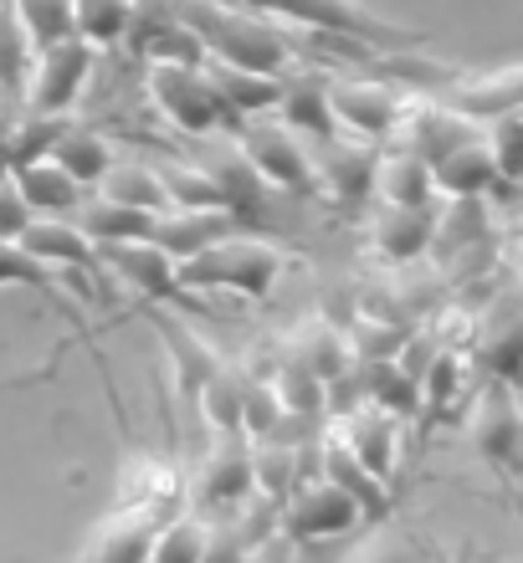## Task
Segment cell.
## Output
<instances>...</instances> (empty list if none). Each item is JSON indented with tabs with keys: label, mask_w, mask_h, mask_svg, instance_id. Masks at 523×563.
<instances>
[{
	"label": "cell",
	"mask_w": 523,
	"mask_h": 563,
	"mask_svg": "<svg viewBox=\"0 0 523 563\" xmlns=\"http://www.w3.org/2000/svg\"><path fill=\"white\" fill-rule=\"evenodd\" d=\"M318 476H324V482H334L345 497H355V507H359V518H364V522H385L390 507H395L390 487L380 482V476H370L364 466H359V456L349 451L345 441H339V430H334V426L318 430Z\"/></svg>",
	"instance_id": "15"
},
{
	"label": "cell",
	"mask_w": 523,
	"mask_h": 563,
	"mask_svg": "<svg viewBox=\"0 0 523 563\" xmlns=\"http://www.w3.org/2000/svg\"><path fill=\"white\" fill-rule=\"evenodd\" d=\"M154 528H160V522H154L150 512H139V507H113V512L88 533L77 563H144L150 559V543H154Z\"/></svg>",
	"instance_id": "21"
},
{
	"label": "cell",
	"mask_w": 523,
	"mask_h": 563,
	"mask_svg": "<svg viewBox=\"0 0 523 563\" xmlns=\"http://www.w3.org/2000/svg\"><path fill=\"white\" fill-rule=\"evenodd\" d=\"M206 77L216 98L231 108V119H257V113H272L277 98H283V73H252V67H226V62L206 57Z\"/></svg>",
	"instance_id": "22"
},
{
	"label": "cell",
	"mask_w": 523,
	"mask_h": 563,
	"mask_svg": "<svg viewBox=\"0 0 523 563\" xmlns=\"http://www.w3.org/2000/svg\"><path fill=\"white\" fill-rule=\"evenodd\" d=\"M46 159L57 164V169L73 179V185L92 190V185H103V175L113 169V144H108L98 129H73V123H67Z\"/></svg>",
	"instance_id": "27"
},
{
	"label": "cell",
	"mask_w": 523,
	"mask_h": 563,
	"mask_svg": "<svg viewBox=\"0 0 523 563\" xmlns=\"http://www.w3.org/2000/svg\"><path fill=\"white\" fill-rule=\"evenodd\" d=\"M11 185H15V195L26 200L31 216H62V221H73L77 206H83V185H73L52 159L11 169Z\"/></svg>",
	"instance_id": "25"
},
{
	"label": "cell",
	"mask_w": 523,
	"mask_h": 563,
	"mask_svg": "<svg viewBox=\"0 0 523 563\" xmlns=\"http://www.w3.org/2000/svg\"><path fill=\"white\" fill-rule=\"evenodd\" d=\"M432 185L436 195H493L503 179H498L493 169V154H488V144H482V134L462 139V144H451L442 159L432 164Z\"/></svg>",
	"instance_id": "23"
},
{
	"label": "cell",
	"mask_w": 523,
	"mask_h": 563,
	"mask_svg": "<svg viewBox=\"0 0 523 563\" xmlns=\"http://www.w3.org/2000/svg\"><path fill=\"white\" fill-rule=\"evenodd\" d=\"M247 563H293V543H287L283 533H272L268 543H257V549L247 553Z\"/></svg>",
	"instance_id": "45"
},
{
	"label": "cell",
	"mask_w": 523,
	"mask_h": 563,
	"mask_svg": "<svg viewBox=\"0 0 523 563\" xmlns=\"http://www.w3.org/2000/svg\"><path fill=\"white\" fill-rule=\"evenodd\" d=\"M62 129H67L62 119H36V113H26L21 129H6V169H21V164L46 159L52 144L62 139Z\"/></svg>",
	"instance_id": "41"
},
{
	"label": "cell",
	"mask_w": 523,
	"mask_h": 563,
	"mask_svg": "<svg viewBox=\"0 0 523 563\" xmlns=\"http://www.w3.org/2000/svg\"><path fill=\"white\" fill-rule=\"evenodd\" d=\"M0 287H31V292H42L52 308H62L57 297V272L42 267L36 256H26L15 241H0Z\"/></svg>",
	"instance_id": "40"
},
{
	"label": "cell",
	"mask_w": 523,
	"mask_h": 563,
	"mask_svg": "<svg viewBox=\"0 0 523 563\" xmlns=\"http://www.w3.org/2000/svg\"><path fill=\"white\" fill-rule=\"evenodd\" d=\"M339 441L349 445L359 456V466L370 476H380V482H395V456H401V420L395 416H385L380 405H370V400H359L349 416H339Z\"/></svg>",
	"instance_id": "17"
},
{
	"label": "cell",
	"mask_w": 523,
	"mask_h": 563,
	"mask_svg": "<svg viewBox=\"0 0 523 563\" xmlns=\"http://www.w3.org/2000/svg\"><path fill=\"white\" fill-rule=\"evenodd\" d=\"M231 231H247L231 210H160L150 221V236L144 241L160 246L170 262H185V256L206 252V246H216V241L231 236Z\"/></svg>",
	"instance_id": "20"
},
{
	"label": "cell",
	"mask_w": 523,
	"mask_h": 563,
	"mask_svg": "<svg viewBox=\"0 0 523 563\" xmlns=\"http://www.w3.org/2000/svg\"><path fill=\"white\" fill-rule=\"evenodd\" d=\"M15 246L26 256H36L42 267L52 272H77V282H88L92 292L108 282V267H103V256H98V246H92L83 231H77L73 221H62V216H31L26 231L15 236Z\"/></svg>",
	"instance_id": "12"
},
{
	"label": "cell",
	"mask_w": 523,
	"mask_h": 563,
	"mask_svg": "<svg viewBox=\"0 0 523 563\" xmlns=\"http://www.w3.org/2000/svg\"><path fill=\"white\" fill-rule=\"evenodd\" d=\"M98 256L129 292L144 297V308H200L195 292L179 282L175 262L150 241H113V246H98Z\"/></svg>",
	"instance_id": "11"
},
{
	"label": "cell",
	"mask_w": 523,
	"mask_h": 563,
	"mask_svg": "<svg viewBox=\"0 0 523 563\" xmlns=\"http://www.w3.org/2000/svg\"><path fill=\"white\" fill-rule=\"evenodd\" d=\"M359 369V389L364 400L380 405L395 420H416L421 416V379L411 369H401L395 358H374V364H355Z\"/></svg>",
	"instance_id": "28"
},
{
	"label": "cell",
	"mask_w": 523,
	"mask_h": 563,
	"mask_svg": "<svg viewBox=\"0 0 523 563\" xmlns=\"http://www.w3.org/2000/svg\"><path fill=\"white\" fill-rule=\"evenodd\" d=\"M150 210H134V206H119V200H83L73 216V225L92 246H113V241H144L150 236Z\"/></svg>",
	"instance_id": "29"
},
{
	"label": "cell",
	"mask_w": 523,
	"mask_h": 563,
	"mask_svg": "<svg viewBox=\"0 0 523 563\" xmlns=\"http://www.w3.org/2000/svg\"><path fill=\"white\" fill-rule=\"evenodd\" d=\"M247 543H241V533L231 528L226 518H210L206 522V543H200V563H247Z\"/></svg>",
	"instance_id": "42"
},
{
	"label": "cell",
	"mask_w": 523,
	"mask_h": 563,
	"mask_svg": "<svg viewBox=\"0 0 523 563\" xmlns=\"http://www.w3.org/2000/svg\"><path fill=\"white\" fill-rule=\"evenodd\" d=\"M237 154L252 164L257 175L268 179L272 195H298V200H314L318 195V175H314V154L303 148V139L277 123V113H257V119H241L237 129Z\"/></svg>",
	"instance_id": "4"
},
{
	"label": "cell",
	"mask_w": 523,
	"mask_h": 563,
	"mask_svg": "<svg viewBox=\"0 0 523 563\" xmlns=\"http://www.w3.org/2000/svg\"><path fill=\"white\" fill-rule=\"evenodd\" d=\"M0 5H6V0H0Z\"/></svg>",
	"instance_id": "46"
},
{
	"label": "cell",
	"mask_w": 523,
	"mask_h": 563,
	"mask_svg": "<svg viewBox=\"0 0 523 563\" xmlns=\"http://www.w3.org/2000/svg\"><path fill=\"white\" fill-rule=\"evenodd\" d=\"M482 144H488V154H493L498 179H503V185H519V175H523V108L488 119Z\"/></svg>",
	"instance_id": "38"
},
{
	"label": "cell",
	"mask_w": 523,
	"mask_h": 563,
	"mask_svg": "<svg viewBox=\"0 0 523 563\" xmlns=\"http://www.w3.org/2000/svg\"><path fill=\"white\" fill-rule=\"evenodd\" d=\"M252 441L247 435H216L206 451V461L195 466V476L185 482V512L195 518H226L252 497Z\"/></svg>",
	"instance_id": "6"
},
{
	"label": "cell",
	"mask_w": 523,
	"mask_h": 563,
	"mask_svg": "<svg viewBox=\"0 0 523 563\" xmlns=\"http://www.w3.org/2000/svg\"><path fill=\"white\" fill-rule=\"evenodd\" d=\"M436 206H380L370 221V252L385 267H416L432 252Z\"/></svg>",
	"instance_id": "16"
},
{
	"label": "cell",
	"mask_w": 523,
	"mask_h": 563,
	"mask_svg": "<svg viewBox=\"0 0 523 563\" xmlns=\"http://www.w3.org/2000/svg\"><path fill=\"white\" fill-rule=\"evenodd\" d=\"M150 103L165 113L170 129H179L185 139H206L216 129L237 134L241 119H231V108L216 98L206 67H175V62H150Z\"/></svg>",
	"instance_id": "5"
},
{
	"label": "cell",
	"mask_w": 523,
	"mask_h": 563,
	"mask_svg": "<svg viewBox=\"0 0 523 563\" xmlns=\"http://www.w3.org/2000/svg\"><path fill=\"white\" fill-rule=\"evenodd\" d=\"M103 200H119V206H134V210H170V195L154 175V164H113L103 175Z\"/></svg>",
	"instance_id": "34"
},
{
	"label": "cell",
	"mask_w": 523,
	"mask_h": 563,
	"mask_svg": "<svg viewBox=\"0 0 523 563\" xmlns=\"http://www.w3.org/2000/svg\"><path fill=\"white\" fill-rule=\"evenodd\" d=\"M472 451L488 472H498L503 482H513L523 461V416H519V385H503V379H482L478 405H472Z\"/></svg>",
	"instance_id": "8"
},
{
	"label": "cell",
	"mask_w": 523,
	"mask_h": 563,
	"mask_svg": "<svg viewBox=\"0 0 523 563\" xmlns=\"http://www.w3.org/2000/svg\"><path fill=\"white\" fill-rule=\"evenodd\" d=\"M31 73V42L26 31L15 26L11 5H0V98H21Z\"/></svg>",
	"instance_id": "39"
},
{
	"label": "cell",
	"mask_w": 523,
	"mask_h": 563,
	"mask_svg": "<svg viewBox=\"0 0 523 563\" xmlns=\"http://www.w3.org/2000/svg\"><path fill=\"white\" fill-rule=\"evenodd\" d=\"M92 62H98V46H88L83 36H67V42H52L42 52H31V73H26V88H21L26 113L62 119L83 98V88H88Z\"/></svg>",
	"instance_id": "7"
},
{
	"label": "cell",
	"mask_w": 523,
	"mask_h": 563,
	"mask_svg": "<svg viewBox=\"0 0 523 563\" xmlns=\"http://www.w3.org/2000/svg\"><path fill=\"white\" fill-rule=\"evenodd\" d=\"M359 522H364V518H359L355 497H345V492L334 487V482H324V476H308V482H298V487L287 492L283 503H277V533H283L293 549H303V543H318V538L355 533Z\"/></svg>",
	"instance_id": "10"
},
{
	"label": "cell",
	"mask_w": 523,
	"mask_h": 563,
	"mask_svg": "<svg viewBox=\"0 0 523 563\" xmlns=\"http://www.w3.org/2000/svg\"><path fill=\"white\" fill-rule=\"evenodd\" d=\"M374 195H380V206H436L432 164L411 148H380Z\"/></svg>",
	"instance_id": "24"
},
{
	"label": "cell",
	"mask_w": 523,
	"mask_h": 563,
	"mask_svg": "<svg viewBox=\"0 0 523 563\" xmlns=\"http://www.w3.org/2000/svg\"><path fill=\"white\" fill-rule=\"evenodd\" d=\"M26 221H31L26 200H21V195H15V185L6 179V190H0V241H15L21 231H26Z\"/></svg>",
	"instance_id": "44"
},
{
	"label": "cell",
	"mask_w": 523,
	"mask_h": 563,
	"mask_svg": "<svg viewBox=\"0 0 523 563\" xmlns=\"http://www.w3.org/2000/svg\"><path fill=\"white\" fill-rule=\"evenodd\" d=\"M257 15H283L308 36H339V42H359L374 52H401V46H421V31H405L395 21H380L370 5L359 0H237Z\"/></svg>",
	"instance_id": "3"
},
{
	"label": "cell",
	"mask_w": 523,
	"mask_h": 563,
	"mask_svg": "<svg viewBox=\"0 0 523 563\" xmlns=\"http://www.w3.org/2000/svg\"><path fill=\"white\" fill-rule=\"evenodd\" d=\"M283 416L287 410H283V400H277L272 379L241 369V435H247V441H268Z\"/></svg>",
	"instance_id": "37"
},
{
	"label": "cell",
	"mask_w": 523,
	"mask_h": 563,
	"mask_svg": "<svg viewBox=\"0 0 523 563\" xmlns=\"http://www.w3.org/2000/svg\"><path fill=\"white\" fill-rule=\"evenodd\" d=\"M170 11L200 36L210 62L226 67H252V73H287L298 57V42L287 31L268 26L247 5H221V0H170Z\"/></svg>",
	"instance_id": "1"
},
{
	"label": "cell",
	"mask_w": 523,
	"mask_h": 563,
	"mask_svg": "<svg viewBox=\"0 0 523 563\" xmlns=\"http://www.w3.org/2000/svg\"><path fill=\"white\" fill-rule=\"evenodd\" d=\"M139 0H73V31L88 46H113L134 26Z\"/></svg>",
	"instance_id": "33"
},
{
	"label": "cell",
	"mask_w": 523,
	"mask_h": 563,
	"mask_svg": "<svg viewBox=\"0 0 523 563\" xmlns=\"http://www.w3.org/2000/svg\"><path fill=\"white\" fill-rule=\"evenodd\" d=\"M374 169H380V144H359V139H329L318 144V164L314 175L329 190L334 206L359 210L374 200Z\"/></svg>",
	"instance_id": "14"
},
{
	"label": "cell",
	"mask_w": 523,
	"mask_h": 563,
	"mask_svg": "<svg viewBox=\"0 0 523 563\" xmlns=\"http://www.w3.org/2000/svg\"><path fill=\"white\" fill-rule=\"evenodd\" d=\"M283 267H287V252L277 241L257 236V231H231V236H221L206 252L175 262L179 282L190 292H241L252 302H262L272 292V282L283 277Z\"/></svg>",
	"instance_id": "2"
},
{
	"label": "cell",
	"mask_w": 523,
	"mask_h": 563,
	"mask_svg": "<svg viewBox=\"0 0 523 563\" xmlns=\"http://www.w3.org/2000/svg\"><path fill=\"white\" fill-rule=\"evenodd\" d=\"M15 15V26L26 31L31 52H42L52 42H67L73 31V0H6Z\"/></svg>",
	"instance_id": "35"
},
{
	"label": "cell",
	"mask_w": 523,
	"mask_h": 563,
	"mask_svg": "<svg viewBox=\"0 0 523 563\" xmlns=\"http://www.w3.org/2000/svg\"><path fill=\"white\" fill-rule=\"evenodd\" d=\"M200 543H206V518L175 512V518H165L154 528V543L144 563H200Z\"/></svg>",
	"instance_id": "36"
},
{
	"label": "cell",
	"mask_w": 523,
	"mask_h": 563,
	"mask_svg": "<svg viewBox=\"0 0 523 563\" xmlns=\"http://www.w3.org/2000/svg\"><path fill=\"white\" fill-rule=\"evenodd\" d=\"M272 113L298 139H314V144L339 139V123H334V108H329V73H318V67L283 73V98H277Z\"/></svg>",
	"instance_id": "18"
},
{
	"label": "cell",
	"mask_w": 523,
	"mask_h": 563,
	"mask_svg": "<svg viewBox=\"0 0 523 563\" xmlns=\"http://www.w3.org/2000/svg\"><path fill=\"white\" fill-rule=\"evenodd\" d=\"M349 563H426V553H421L411 538L380 533V538H370V543H359V553Z\"/></svg>",
	"instance_id": "43"
},
{
	"label": "cell",
	"mask_w": 523,
	"mask_h": 563,
	"mask_svg": "<svg viewBox=\"0 0 523 563\" xmlns=\"http://www.w3.org/2000/svg\"><path fill=\"white\" fill-rule=\"evenodd\" d=\"M139 52L150 62H175V67H206V46H200V36H195L185 21H179L175 11L165 5V15H160V26H144L139 31Z\"/></svg>",
	"instance_id": "32"
},
{
	"label": "cell",
	"mask_w": 523,
	"mask_h": 563,
	"mask_svg": "<svg viewBox=\"0 0 523 563\" xmlns=\"http://www.w3.org/2000/svg\"><path fill=\"white\" fill-rule=\"evenodd\" d=\"M329 108H334V123H339L345 139L390 144L395 123H401L405 92H395L390 82H380V77H370V73L329 77Z\"/></svg>",
	"instance_id": "9"
},
{
	"label": "cell",
	"mask_w": 523,
	"mask_h": 563,
	"mask_svg": "<svg viewBox=\"0 0 523 563\" xmlns=\"http://www.w3.org/2000/svg\"><path fill=\"white\" fill-rule=\"evenodd\" d=\"M154 175H160V185L170 195V210H226V195L206 164L165 159V164H154Z\"/></svg>",
	"instance_id": "31"
},
{
	"label": "cell",
	"mask_w": 523,
	"mask_h": 563,
	"mask_svg": "<svg viewBox=\"0 0 523 563\" xmlns=\"http://www.w3.org/2000/svg\"><path fill=\"white\" fill-rule=\"evenodd\" d=\"M493 236V206L488 195H451L447 206L436 210V231H432V252L436 262H447L451 252H462L472 241Z\"/></svg>",
	"instance_id": "26"
},
{
	"label": "cell",
	"mask_w": 523,
	"mask_h": 563,
	"mask_svg": "<svg viewBox=\"0 0 523 563\" xmlns=\"http://www.w3.org/2000/svg\"><path fill=\"white\" fill-rule=\"evenodd\" d=\"M432 103L451 108V113H462V119H472V123L513 113V108H523V67L519 62H503L493 73H462V67H457V77L436 92Z\"/></svg>",
	"instance_id": "13"
},
{
	"label": "cell",
	"mask_w": 523,
	"mask_h": 563,
	"mask_svg": "<svg viewBox=\"0 0 523 563\" xmlns=\"http://www.w3.org/2000/svg\"><path fill=\"white\" fill-rule=\"evenodd\" d=\"M195 410L210 426V435H241V364L221 358V369L195 389Z\"/></svg>",
	"instance_id": "30"
},
{
	"label": "cell",
	"mask_w": 523,
	"mask_h": 563,
	"mask_svg": "<svg viewBox=\"0 0 523 563\" xmlns=\"http://www.w3.org/2000/svg\"><path fill=\"white\" fill-rule=\"evenodd\" d=\"M144 312H150L154 333H160V349H165V358H170V374H175L179 395L195 400V389L221 369V354H216V349H210V343L200 339L179 312H170V308H144Z\"/></svg>",
	"instance_id": "19"
}]
</instances>
